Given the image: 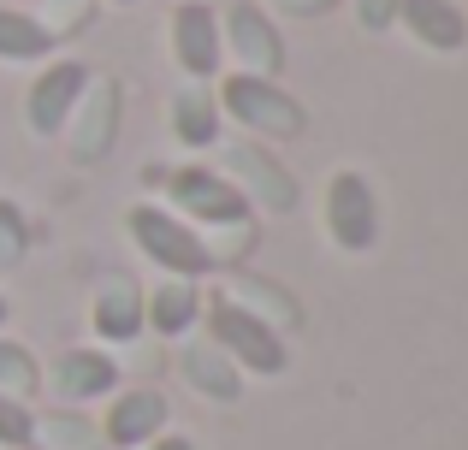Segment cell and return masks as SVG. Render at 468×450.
<instances>
[{"label": "cell", "instance_id": "1", "mask_svg": "<svg viewBox=\"0 0 468 450\" xmlns=\"http://www.w3.org/2000/svg\"><path fill=\"white\" fill-rule=\"evenodd\" d=\"M207 338H214L231 356V368H243V373H261V380H279V373H285V338H279V326H267L261 314H250L238 297H226V290L207 302Z\"/></svg>", "mask_w": 468, "mask_h": 450}, {"label": "cell", "instance_id": "2", "mask_svg": "<svg viewBox=\"0 0 468 450\" xmlns=\"http://www.w3.org/2000/svg\"><path fill=\"white\" fill-rule=\"evenodd\" d=\"M125 225H131L137 249L149 255L160 273H172V278L214 273V249L202 243V231H190V220H178V214L160 208V202H137V208L125 214Z\"/></svg>", "mask_w": 468, "mask_h": 450}, {"label": "cell", "instance_id": "3", "mask_svg": "<svg viewBox=\"0 0 468 450\" xmlns=\"http://www.w3.org/2000/svg\"><path fill=\"white\" fill-rule=\"evenodd\" d=\"M214 101L226 107V113L238 119L243 131H255V137L291 142V137H303V131H309V113H303V107L291 101V95L279 89L273 78H255V71H231V78L219 83Z\"/></svg>", "mask_w": 468, "mask_h": 450}, {"label": "cell", "instance_id": "4", "mask_svg": "<svg viewBox=\"0 0 468 450\" xmlns=\"http://www.w3.org/2000/svg\"><path fill=\"white\" fill-rule=\"evenodd\" d=\"M326 231H332V243L338 249H350V255H362V249H374V237H379V202H374V184H367L362 173H332V184H326Z\"/></svg>", "mask_w": 468, "mask_h": 450}, {"label": "cell", "instance_id": "5", "mask_svg": "<svg viewBox=\"0 0 468 450\" xmlns=\"http://www.w3.org/2000/svg\"><path fill=\"white\" fill-rule=\"evenodd\" d=\"M166 196H172V214L178 220H202V225H238L250 214V202L238 196V184L207 166H178L166 178Z\"/></svg>", "mask_w": 468, "mask_h": 450}, {"label": "cell", "instance_id": "6", "mask_svg": "<svg viewBox=\"0 0 468 450\" xmlns=\"http://www.w3.org/2000/svg\"><path fill=\"white\" fill-rule=\"evenodd\" d=\"M71 161L78 166H95L107 161V149H113L119 137V83L113 78H90V89L78 95V107H71Z\"/></svg>", "mask_w": 468, "mask_h": 450}, {"label": "cell", "instance_id": "7", "mask_svg": "<svg viewBox=\"0 0 468 450\" xmlns=\"http://www.w3.org/2000/svg\"><path fill=\"white\" fill-rule=\"evenodd\" d=\"M90 89V71H83V59H54V66L36 71L30 95H24V119H30L36 137H54V131H66L71 107H78V95Z\"/></svg>", "mask_w": 468, "mask_h": 450}, {"label": "cell", "instance_id": "8", "mask_svg": "<svg viewBox=\"0 0 468 450\" xmlns=\"http://www.w3.org/2000/svg\"><path fill=\"white\" fill-rule=\"evenodd\" d=\"M238 184L243 202H261L267 214H291L297 208V184H291V173L273 161L267 149H255V142H238V149H226V173Z\"/></svg>", "mask_w": 468, "mask_h": 450}, {"label": "cell", "instance_id": "9", "mask_svg": "<svg viewBox=\"0 0 468 450\" xmlns=\"http://www.w3.org/2000/svg\"><path fill=\"white\" fill-rule=\"evenodd\" d=\"M172 59H178L190 78H214L219 59H226V42H219V18L207 0H184L172 6Z\"/></svg>", "mask_w": 468, "mask_h": 450}, {"label": "cell", "instance_id": "10", "mask_svg": "<svg viewBox=\"0 0 468 450\" xmlns=\"http://www.w3.org/2000/svg\"><path fill=\"white\" fill-rule=\"evenodd\" d=\"M226 42H231V54L243 59V71H255V78H279V71H285V36H279L273 18H267L261 6H250V0H238V6L226 12Z\"/></svg>", "mask_w": 468, "mask_h": 450}, {"label": "cell", "instance_id": "11", "mask_svg": "<svg viewBox=\"0 0 468 450\" xmlns=\"http://www.w3.org/2000/svg\"><path fill=\"white\" fill-rule=\"evenodd\" d=\"M101 433H107V445H119V450L154 445L160 433H166V397L160 392H119Z\"/></svg>", "mask_w": 468, "mask_h": 450}, {"label": "cell", "instance_id": "12", "mask_svg": "<svg viewBox=\"0 0 468 450\" xmlns=\"http://www.w3.org/2000/svg\"><path fill=\"white\" fill-rule=\"evenodd\" d=\"M398 18H403V30L421 47H433V54H457L468 42V18H463L457 0H398Z\"/></svg>", "mask_w": 468, "mask_h": 450}, {"label": "cell", "instance_id": "13", "mask_svg": "<svg viewBox=\"0 0 468 450\" xmlns=\"http://www.w3.org/2000/svg\"><path fill=\"white\" fill-rule=\"evenodd\" d=\"M54 397H66V403H90V397H107L119 385V368L101 356V350H66V356L54 361Z\"/></svg>", "mask_w": 468, "mask_h": 450}, {"label": "cell", "instance_id": "14", "mask_svg": "<svg viewBox=\"0 0 468 450\" xmlns=\"http://www.w3.org/2000/svg\"><path fill=\"white\" fill-rule=\"evenodd\" d=\"M95 332H101L107 344H131V338L143 332V290H137V278H107V285L95 290Z\"/></svg>", "mask_w": 468, "mask_h": 450}, {"label": "cell", "instance_id": "15", "mask_svg": "<svg viewBox=\"0 0 468 450\" xmlns=\"http://www.w3.org/2000/svg\"><path fill=\"white\" fill-rule=\"evenodd\" d=\"M202 314V297H196V278H166L149 302H143V326H154L160 338H184Z\"/></svg>", "mask_w": 468, "mask_h": 450}, {"label": "cell", "instance_id": "16", "mask_svg": "<svg viewBox=\"0 0 468 450\" xmlns=\"http://www.w3.org/2000/svg\"><path fill=\"white\" fill-rule=\"evenodd\" d=\"M172 131H178V142H190V149H214L219 142V101H214V89L190 83V89L172 95Z\"/></svg>", "mask_w": 468, "mask_h": 450}, {"label": "cell", "instance_id": "17", "mask_svg": "<svg viewBox=\"0 0 468 450\" xmlns=\"http://www.w3.org/2000/svg\"><path fill=\"white\" fill-rule=\"evenodd\" d=\"M184 373H190V385L202 397H219V403H231V397L243 392V373L231 368V356L219 344H184Z\"/></svg>", "mask_w": 468, "mask_h": 450}, {"label": "cell", "instance_id": "18", "mask_svg": "<svg viewBox=\"0 0 468 450\" xmlns=\"http://www.w3.org/2000/svg\"><path fill=\"white\" fill-rule=\"evenodd\" d=\"M48 54H54V30L18 6H0V59L24 66V59H48Z\"/></svg>", "mask_w": 468, "mask_h": 450}, {"label": "cell", "instance_id": "19", "mask_svg": "<svg viewBox=\"0 0 468 450\" xmlns=\"http://www.w3.org/2000/svg\"><path fill=\"white\" fill-rule=\"evenodd\" d=\"M36 385H42V368H36V356L24 344H12V338H0V397H36Z\"/></svg>", "mask_w": 468, "mask_h": 450}, {"label": "cell", "instance_id": "20", "mask_svg": "<svg viewBox=\"0 0 468 450\" xmlns=\"http://www.w3.org/2000/svg\"><path fill=\"white\" fill-rule=\"evenodd\" d=\"M238 290H243L238 302H243L250 314H261L267 326H273V320H279V326H297V320H303V309H297V302H291L279 285H261V278H243Z\"/></svg>", "mask_w": 468, "mask_h": 450}, {"label": "cell", "instance_id": "21", "mask_svg": "<svg viewBox=\"0 0 468 450\" xmlns=\"http://www.w3.org/2000/svg\"><path fill=\"white\" fill-rule=\"evenodd\" d=\"M36 439V415L18 403V397H0V445L6 450H24Z\"/></svg>", "mask_w": 468, "mask_h": 450}, {"label": "cell", "instance_id": "22", "mask_svg": "<svg viewBox=\"0 0 468 450\" xmlns=\"http://www.w3.org/2000/svg\"><path fill=\"white\" fill-rule=\"evenodd\" d=\"M24 249H30V225H24V214L12 202H0V267L24 261Z\"/></svg>", "mask_w": 468, "mask_h": 450}, {"label": "cell", "instance_id": "23", "mask_svg": "<svg viewBox=\"0 0 468 450\" xmlns=\"http://www.w3.org/2000/svg\"><path fill=\"white\" fill-rule=\"evenodd\" d=\"M356 18H362V30H386V24H398V0H356Z\"/></svg>", "mask_w": 468, "mask_h": 450}, {"label": "cell", "instance_id": "24", "mask_svg": "<svg viewBox=\"0 0 468 450\" xmlns=\"http://www.w3.org/2000/svg\"><path fill=\"white\" fill-rule=\"evenodd\" d=\"M273 6L297 12V18H314V12H332V6H338V0H273Z\"/></svg>", "mask_w": 468, "mask_h": 450}, {"label": "cell", "instance_id": "25", "mask_svg": "<svg viewBox=\"0 0 468 450\" xmlns=\"http://www.w3.org/2000/svg\"><path fill=\"white\" fill-rule=\"evenodd\" d=\"M149 450H196V445H190V439H184V433H160V439H154Z\"/></svg>", "mask_w": 468, "mask_h": 450}, {"label": "cell", "instance_id": "26", "mask_svg": "<svg viewBox=\"0 0 468 450\" xmlns=\"http://www.w3.org/2000/svg\"><path fill=\"white\" fill-rule=\"evenodd\" d=\"M0 326H6V297H0Z\"/></svg>", "mask_w": 468, "mask_h": 450}, {"label": "cell", "instance_id": "27", "mask_svg": "<svg viewBox=\"0 0 468 450\" xmlns=\"http://www.w3.org/2000/svg\"><path fill=\"white\" fill-rule=\"evenodd\" d=\"M119 6H125V0H119Z\"/></svg>", "mask_w": 468, "mask_h": 450}]
</instances>
